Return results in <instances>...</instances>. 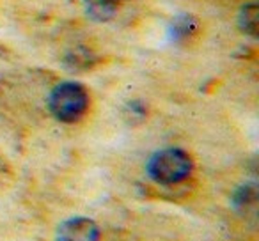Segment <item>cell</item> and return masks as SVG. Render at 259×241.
I'll use <instances>...</instances> for the list:
<instances>
[{"label":"cell","instance_id":"cell-1","mask_svg":"<svg viewBox=\"0 0 259 241\" xmlns=\"http://www.w3.org/2000/svg\"><path fill=\"white\" fill-rule=\"evenodd\" d=\"M89 94L85 87L76 82H62L52 89L48 96V108L61 123H76L87 112Z\"/></svg>","mask_w":259,"mask_h":241},{"label":"cell","instance_id":"cell-2","mask_svg":"<svg viewBox=\"0 0 259 241\" xmlns=\"http://www.w3.org/2000/svg\"><path fill=\"white\" fill-rule=\"evenodd\" d=\"M192 158L178 148L162 149L148 162V174L160 184H178L192 172Z\"/></svg>","mask_w":259,"mask_h":241},{"label":"cell","instance_id":"cell-3","mask_svg":"<svg viewBox=\"0 0 259 241\" xmlns=\"http://www.w3.org/2000/svg\"><path fill=\"white\" fill-rule=\"evenodd\" d=\"M57 241H100V227L85 216H75L59 225Z\"/></svg>","mask_w":259,"mask_h":241},{"label":"cell","instance_id":"cell-4","mask_svg":"<svg viewBox=\"0 0 259 241\" xmlns=\"http://www.w3.org/2000/svg\"><path fill=\"white\" fill-rule=\"evenodd\" d=\"M121 0H85V11L96 22H108L115 16Z\"/></svg>","mask_w":259,"mask_h":241},{"label":"cell","instance_id":"cell-5","mask_svg":"<svg viewBox=\"0 0 259 241\" xmlns=\"http://www.w3.org/2000/svg\"><path fill=\"white\" fill-rule=\"evenodd\" d=\"M240 27L243 32L250 34V36H255L257 34V27H259V20H257V6L255 4H247L241 8L240 11Z\"/></svg>","mask_w":259,"mask_h":241}]
</instances>
